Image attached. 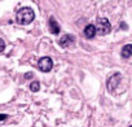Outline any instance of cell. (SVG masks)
Segmentation results:
<instances>
[{
  "instance_id": "obj_1",
  "label": "cell",
  "mask_w": 132,
  "mask_h": 127,
  "mask_svg": "<svg viewBox=\"0 0 132 127\" xmlns=\"http://www.w3.org/2000/svg\"><path fill=\"white\" fill-rule=\"evenodd\" d=\"M35 18V13L31 8L29 7H25V8H21L18 12H17V17H16V21L20 23V25H29L34 21Z\"/></svg>"
},
{
  "instance_id": "obj_2",
  "label": "cell",
  "mask_w": 132,
  "mask_h": 127,
  "mask_svg": "<svg viewBox=\"0 0 132 127\" xmlns=\"http://www.w3.org/2000/svg\"><path fill=\"white\" fill-rule=\"evenodd\" d=\"M95 27H96V34H98V35H106L111 31V25H110L109 20L104 18V17L97 18V22H96Z\"/></svg>"
},
{
  "instance_id": "obj_3",
  "label": "cell",
  "mask_w": 132,
  "mask_h": 127,
  "mask_svg": "<svg viewBox=\"0 0 132 127\" xmlns=\"http://www.w3.org/2000/svg\"><path fill=\"white\" fill-rule=\"evenodd\" d=\"M38 66H39V69H40L43 73H48V72H51L52 68H53V61H52V58L48 57V56L42 57V58L39 60V62H38Z\"/></svg>"
},
{
  "instance_id": "obj_4",
  "label": "cell",
  "mask_w": 132,
  "mask_h": 127,
  "mask_svg": "<svg viewBox=\"0 0 132 127\" xmlns=\"http://www.w3.org/2000/svg\"><path fill=\"white\" fill-rule=\"evenodd\" d=\"M120 81H122V75H120L119 73L113 74V75L108 79V82H106V87H108V90H109L110 92H113V91L118 87V84L120 83Z\"/></svg>"
},
{
  "instance_id": "obj_5",
  "label": "cell",
  "mask_w": 132,
  "mask_h": 127,
  "mask_svg": "<svg viewBox=\"0 0 132 127\" xmlns=\"http://www.w3.org/2000/svg\"><path fill=\"white\" fill-rule=\"evenodd\" d=\"M74 43H75V38H74V35H71V34H65V35H62L61 39L58 40V44H60L62 48H69V47L74 45Z\"/></svg>"
},
{
  "instance_id": "obj_6",
  "label": "cell",
  "mask_w": 132,
  "mask_h": 127,
  "mask_svg": "<svg viewBox=\"0 0 132 127\" xmlns=\"http://www.w3.org/2000/svg\"><path fill=\"white\" fill-rule=\"evenodd\" d=\"M84 35H86V38H88V39H93L95 35H96V27H95V25H92V23L87 25V26L84 27Z\"/></svg>"
},
{
  "instance_id": "obj_7",
  "label": "cell",
  "mask_w": 132,
  "mask_h": 127,
  "mask_svg": "<svg viewBox=\"0 0 132 127\" xmlns=\"http://www.w3.org/2000/svg\"><path fill=\"white\" fill-rule=\"evenodd\" d=\"M49 31H51L52 34H54V35H57V34L60 33V25L57 23V21H56L53 17L49 18Z\"/></svg>"
},
{
  "instance_id": "obj_8",
  "label": "cell",
  "mask_w": 132,
  "mask_h": 127,
  "mask_svg": "<svg viewBox=\"0 0 132 127\" xmlns=\"http://www.w3.org/2000/svg\"><path fill=\"white\" fill-rule=\"evenodd\" d=\"M120 54H122L123 58H129V57L132 56V44H126V45L122 48Z\"/></svg>"
},
{
  "instance_id": "obj_9",
  "label": "cell",
  "mask_w": 132,
  "mask_h": 127,
  "mask_svg": "<svg viewBox=\"0 0 132 127\" xmlns=\"http://www.w3.org/2000/svg\"><path fill=\"white\" fill-rule=\"evenodd\" d=\"M30 90H31L32 92H38V91L40 90V83H39V82H36V81H35V82H32V83L30 84Z\"/></svg>"
},
{
  "instance_id": "obj_10",
  "label": "cell",
  "mask_w": 132,
  "mask_h": 127,
  "mask_svg": "<svg viewBox=\"0 0 132 127\" xmlns=\"http://www.w3.org/2000/svg\"><path fill=\"white\" fill-rule=\"evenodd\" d=\"M4 48H5V43H4L3 39H0V53L4 51Z\"/></svg>"
},
{
  "instance_id": "obj_11",
  "label": "cell",
  "mask_w": 132,
  "mask_h": 127,
  "mask_svg": "<svg viewBox=\"0 0 132 127\" xmlns=\"http://www.w3.org/2000/svg\"><path fill=\"white\" fill-rule=\"evenodd\" d=\"M7 118H8L7 114H0V121H5Z\"/></svg>"
},
{
  "instance_id": "obj_12",
  "label": "cell",
  "mask_w": 132,
  "mask_h": 127,
  "mask_svg": "<svg viewBox=\"0 0 132 127\" xmlns=\"http://www.w3.org/2000/svg\"><path fill=\"white\" fill-rule=\"evenodd\" d=\"M32 75H34L32 73H26V74H25V78L29 79V78H32Z\"/></svg>"
},
{
  "instance_id": "obj_13",
  "label": "cell",
  "mask_w": 132,
  "mask_h": 127,
  "mask_svg": "<svg viewBox=\"0 0 132 127\" xmlns=\"http://www.w3.org/2000/svg\"><path fill=\"white\" fill-rule=\"evenodd\" d=\"M120 27H122L123 30H127V25H126L124 22H122V23H120Z\"/></svg>"
},
{
  "instance_id": "obj_14",
  "label": "cell",
  "mask_w": 132,
  "mask_h": 127,
  "mask_svg": "<svg viewBox=\"0 0 132 127\" xmlns=\"http://www.w3.org/2000/svg\"><path fill=\"white\" fill-rule=\"evenodd\" d=\"M129 127H132V126H129Z\"/></svg>"
}]
</instances>
